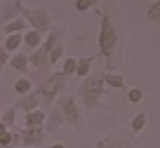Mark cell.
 I'll use <instances>...</instances> for the list:
<instances>
[{
    "instance_id": "cell-1",
    "label": "cell",
    "mask_w": 160,
    "mask_h": 148,
    "mask_svg": "<svg viewBox=\"0 0 160 148\" xmlns=\"http://www.w3.org/2000/svg\"><path fill=\"white\" fill-rule=\"evenodd\" d=\"M24 19L33 26L35 31H50L52 28V19H50V12L45 7H35V10H26L24 7Z\"/></svg>"
},
{
    "instance_id": "cell-2",
    "label": "cell",
    "mask_w": 160,
    "mask_h": 148,
    "mask_svg": "<svg viewBox=\"0 0 160 148\" xmlns=\"http://www.w3.org/2000/svg\"><path fill=\"white\" fill-rule=\"evenodd\" d=\"M64 78L66 75L64 73H54L52 78H47L45 82L40 85V101H42V106H50L52 104V99L57 96V92H59V87L64 85Z\"/></svg>"
},
{
    "instance_id": "cell-3",
    "label": "cell",
    "mask_w": 160,
    "mask_h": 148,
    "mask_svg": "<svg viewBox=\"0 0 160 148\" xmlns=\"http://www.w3.org/2000/svg\"><path fill=\"white\" fill-rule=\"evenodd\" d=\"M115 45V31H113V24H111L108 19H101V35H99V49H101V54L108 57L111 54V49H113Z\"/></svg>"
},
{
    "instance_id": "cell-4",
    "label": "cell",
    "mask_w": 160,
    "mask_h": 148,
    "mask_svg": "<svg viewBox=\"0 0 160 148\" xmlns=\"http://www.w3.org/2000/svg\"><path fill=\"white\" fill-rule=\"evenodd\" d=\"M24 14V5H21V0H7L5 5L0 7V21L7 24L12 19H19Z\"/></svg>"
},
{
    "instance_id": "cell-5",
    "label": "cell",
    "mask_w": 160,
    "mask_h": 148,
    "mask_svg": "<svg viewBox=\"0 0 160 148\" xmlns=\"http://www.w3.org/2000/svg\"><path fill=\"white\" fill-rule=\"evenodd\" d=\"M42 139H45L42 127H26V129H21V143H24L26 148L40 146V143H42Z\"/></svg>"
},
{
    "instance_id": "cell-6",
    "label": "cell",
    "mask_w": 160,
    "mask_h": 148,
    "mask_svg": "<svg viewBox=\"0 0 160 148\" xmlns=\"http://www.w3.org/2000/svg\"><path fill=\"white\" fill-rule=\"evenodd\" d=\"M40 104V94H26V96H19V101L14 104L17 111H24V113H31V111H35Z\"/></svg>"
},
{
    "instance_id": "cell-7",
    "label": "cell",
    "mask_w": 160,
    "mask_h": 148,
    "mask_svg": "<svg viewBox=\"0 0 160 148\" xmlns=\"http://www.w3.org/2000/svg\"><path fill=\"white\" fill-rule=\"evenodd\" d=\"M61 113H64V120H71L73 125L80 122V113H78V108H75V104L71 101V99L61 101Z\"/></svg>"
},
{
    "instance_id": "cell-8",
    "label": "cell",
    "mask_w": 160,
    "mask_h": 148,
    "mask_svg": "<svg viewBox=\"0 0 160 148\" xmlns=\"http://www.w3.org/2000/svg\"><path fill=\"white\" fill-rule=\"evenodd\" d=\"M47 120V115H45V111H31V113H26V118H24V122H26V127H42V122Z\"/></svg>"
},
{
    "instance_id": "cell-9",
    "label": "cell",
    "mask_w": 160,
    "mask_h": 148,
    "mask_svg": "<svg viewBox=\"0 0 160 148\" xmlns=\"http://www.w3.org/2000/svg\"><path fill=\"white\" fill-rule=\"evenodd\" d=\"M21 42H24V33H12L5 38V42H2V47L10 52V54H17V49L21 47Z\"/></svg>"
},
{
    "instance_id": "cell-10",
    "label": "cell",
    "mask_w": 160,
    "mask_h": 148,
    "mask_svg": "<svg viewBox=\"0 0 160 148\" xmlns=\"http://www.w3.org/2000/svg\"><path fill=\"white\" fill-rule=\"evenodd\" d=\"M26 24H28V21H26L24 17H19V19H12V21H7V24H2V26H5V33L12 35V33H26Z\"/></svg>"
},
{
    "instance_id": "cell-11",
    "label": "cell",
    "mask_w": 160,
    "mask_h": 148,
    "mask_svg": "<svg viewBox=\"0 0 160 148\" xmlns=\"http://www.w3.org/2000/svg\"><path fill=\"white\" fill-rule=\"evenodd\" d=\"M24 42L28 45V47L38 49L40 45H42V33H40V31H35V28H28V31L24 33Z\"/></svg>"
},
{
    "instance_id": "cell-12",
    "label": "cell",
    "mask_w": 160,
    "mask_h": 148,
    "mask_svg": "<svg viewBox=\"0 0 160 148\" xmlns=\"http://www.w3.org/2000/svg\"><path fill=\"white\" fill-rule=\"evenodd\" d=\"M10 64H12V68H14V71L26 73V71H28V66H31V61H28V54H12Z\"/></svg>"
},
{
    "instance_id": "cell-13",
    "label": "cell",
    "mask_w": 160,
    "mask_h": 148,
    "mask_svg": "<svg viewBox=\"0 0 160 148\" xmlns=\"http://www.w3.org/2000/svg\"><path fill=\"white\" fill-rule=\"evenodd\" d=\"M28 61H31L33 68H42V66L47 64V52L42 47H38V49H35V54H28Z\"/></svg>"
},
{
    "instance_id": "cell-14",
    "label": "cell",
    "mask_w": 160,
    "mask_h": 148,
    "mask_svg": "<svg viewBox=\"0 0 160 148\" xmlns=\"http://www.w3.org/2000/svg\"><path fill=\"white\" fill-rule=\"evenodd\" d=\"M14 92L19 94V96H26V94L33 92V82H31L28 78H19V80H14Z\"/></svg>"
},
{
    "instance_id": "cell-15",
    "label": "cell",
    "mask_w": 160,
    "mask_h": 148,
    "mask_svg": "<svg viewBox=\"0 0 160 148\" xmlns=\"http://www.w3.org/2000/svg\"><path fill=\"white\" fill-rule=\"evenodd\" d=\"M45 122H47V129H57L61 122H64V113H61V111H52Z\"/></svg>"
},
{
    "instance_id": "cell-16",
    "label": "cell",
    "mask_w": 160,
    "mask_h": 148,
    "mask_svg": "<svg viewBox=\"0 0 160 148\" xmlns=\"http://www.w3.org/2000/svg\"><path fill=\"white\" fill-rule=\"evenodd\" d=\"M14 118H17V108H14V106H10V108H7L5 113H2V118H0V122L5 125L7 129H12V127H14Z\"/></svg>"
},
{
    "instance_id": "cell-17",
    "label": "cell",
    "mask_w": 160,
    "mask_h": 148,
    "mask_svg": "<svg viewBox=\"0 0 160 148\" xmlns=\"http://www.w3.org/2000/svg\"><path fill=\"white\" fill-rule=\"evenodd\" d=\"M146 122H148V115H146V111H144V113H139V115H134V120H132V132L139 134L141 129L146 127Z\"/></svg>"
},
{
    "instance_id": "cell-18",
    "label": "cell",
    "mask_w": 160,
    "mask_h": 148,
    "mask_svg": "<svg viewBox=\"0 0 160 148\" xmlns=\"http://www.w3.org/2000/svg\"><path fill=\"white\" fill-rule=\"evenodd\" d=\"M61 54H64V47H61V45L52 47V49H50V54H47V64H57V61L61 59Z\"/></svg>"
},
{
    "instance_id": "cell-19",
    "label": "cell",
    "mask_w": 160,
    "mask_h": 148,
    "mask_svg": "<svg viewBox=\"0 0 160 148\" xmlns=\"http://www.w3.org/2000/svg\"><path fill=\"white\" fill-rule=\"evenodd\" d=\"M90 64H92L90 57H85V59H78V68H75V73H78V75H87V73H90Z\"/></svg>"
},
{
    "instance_id": "cell-20",
    "label": "cell",
    "mask_w": 160,
    "mask_h": 148,
    "mask_svg": "<svg viewBox=\"0 0 160 148\" xmlns=\"http://www.w3.org/2000/svg\"><path fill=\"white\" fill-rule=\"evenodd\" d=\"M106 85H108V87H122L125 80L120 78V75H115V73H108L106 75Z\"/></svg>"
},
{
    "instance_id": "cell-21",
    "label": "cell",
    "mask_w": 160,
    "mask_h": 148,
    "mask_svg": "<svg viewBox=\"0 0 160 148\" xmlns=\"http://www.w3.org/2000/svg\"><path fill=\"white\" fill-rule=\"evenodd\" d=\"M75 68H78V59H66L64 61V71H61V73L71 75V73H75Z\"/></svg>"
},
{
    "instance_id": "cell-22",
    "label": "cell",
    "mask_w": 160,
    "mask_h": 148,
    "mask_svg": "<svg viewBox=\"0 0 160 148\" xmlns=\"http://www.w3.org/2000/svg\"><path fill=\"white\" fill-rule=\"evenodd\" d=\"M148 17H151L153 21H160V0H158V2H153V5L148 7Z\"/></svg>"
},
{
    "instance_id": "cell-23",
    "label": "cell",
    "mask_w": 160,
    "mask_h": 148,
    "mask_svg": "<svg viewBox=\"0 0 160 148\" xmlns=\"http://www.w3.org/2000/svg\"><path fill=\"white\" fill-rule=\"evenodd\" d=\"M92 5H94V0H78V2H75V10H78V12H85V10H90Z\"/></svg>"
},
{
    "instance_id": "cell-24",
    "label": "cell",
    "mask_w": 160,
    "mask_h": 148,
    "mask_svg": "<svg viewBox=\"0 0 160 148\" xmlns=\"http://www.w3.org/2000/svg\"><path fill=\"white\" fill-rule=\"evenodd\" d=\"M10 59H12V57H10V52H7V49H5V47H2V45H0V64L5 66V64H7V61H10Z\"/></svg>"
},
{
    "instance_id": "cell-25",
    "label": "cell",
    "mask_w": 160,
    "mask_h": 148,
    "mask_svg": "<svg viewBox=\"0 0 160 148\" xmlns=\"http://www.w3.org/2000/svg\"><path fill=\"white\" fill-rule=\"evenodd\" d=\"M139 99H141V89H130V101H139Z\"/></svg>"
},
{
    "instance_id": "cell-26",
    "label": "cell",
    "mask_w": 160,
    "mask_h": 148,
    "mask_svg": "<svg viewBox=\"0 0 160 148\" xmlns=\"http://www.w3.org/2000/svg\"><path fill=\"white\" fill-rule=\"evenodd\" d=\"M7 132H10V129H7V127H5V125H2V122H0V136H5V134H7Z\"/></svg>"
},
{
    "instance_id": "cell-27",
    "label": "cell",
    "mask_w": 160,
    "mask_h": 148,
    "mask_svg": "<svg viewBox=\"0 0 160 148\" xmlns=\"http://www.w3.org/2000/svg\"><path fill=\"white\" fill-rule=\"evenodd\" d=\"M50 148H66V146H64V143H52Z\"/></svg>"
},
{
    "instance_id": "cell-28",
    "label": "cell",
    "mask_w": 160,
    "mask_h": 148,
    "mask_svg": "<svg viewBox=\"0 0 160 148\" xmlns=\"http://www.w3.org/2000/svg\"><path fill=\"white\" fill-rule=\"evenodd\" d=\"M0 73H2V64H0Z\"/></svg>"
}]
</instances>
